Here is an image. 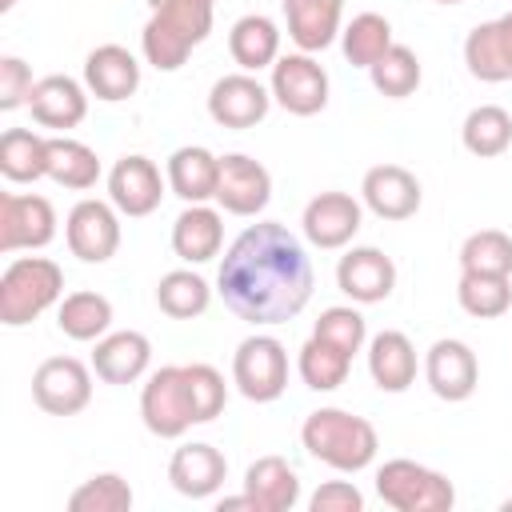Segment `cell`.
<instances>
[{
  "instance_id": "6da1fadb",
  "label": "cell",
  "mask_w": 512,
  "mask_h": 512,
  "mask_svg": "<svg viewBox=\"0 0 512 512\" xmlns=\"http://www.w3.org/2000/svg\"><path fill=\"white\" fill-rule=\"evenodd\" d=\"M312 260L304 244L276 220L248 224L224 252L216 288L248 324H284L312 300Z\"/></svg>"
},
{
  "instance_id": "7a4b0ae2",
  "label": "cell",
  "mask_w": 512,
  "mask_h": 512,
  "mask_svg": "<svg viewBox=\"0 0 512 512\" xmlns=\"http://www.w3.org/2000/svg\"><path fill=\"white\" fill-rule=\"evenodd\" d=\"M212 4L216 0H160L140 32V48L152 68L176 72L196 44L212 32Z\"/></svg>"
},
{
  "instance_id": "3957f363",
  "label": "cell",
  "mask_w": 512,
  "mask_h": 512,
  "mask_svg": "<svg viewBox=\"0 0 512 512\" xmlns=\"http://www.w3.org/2000/svg\"><path fill=\"white\" fill-rule=\"evenodd\" d=\"M300 444L308 448V456L324 460L336 472H360L376 460V428L364 416H352L344 408H316L308 412L304 428H300Z\"/></svg>"
},
{
  "instance_id": "277c9868",
  "label": "cell",
  "mask_w": 512,
  "mask_h": 512,
  "mask_svg": "<svg viewBox=\"0 0 512 512\" xmlns=\"http://www.w3.org/2000/svg\"><path fill=\"white\" fill-rule=\"evenodd\" d=\"M64 292V272L48 256H20L0 276V324H32Z\"/></svg>"
},
{
  "instance_id": "5b68a950",
  "label": "cell",
  "mask_w": 512,
  "mask_h": 512,
  "mask_svg": "<svg viewBox=\"0 0 512 512\" xmlns=\"http://www.w3.org/2000/svg\"><path fill=\"white\" fill-rule=\"evenodd\" d=\"M376 492L396 512H448L456 504V488L444 472L424 468L416 460H388L376 472Z\"/></svg>"
},
{
  "instance_id": "8992f818",
  "label": "cell",
  "mask_w": 512,
  "mask_h": 512,
  "mask_svg": "<svg viewBox=\"0 0 512 512\" xmlns=\"http://www.w3.org/2000/svg\"><path fill=\"white\" fill-rule=\"evenodd\" d=\"M232 384L244 400L268 404L288 388V352L276 336H248L232 356Z\"/></svg>"
},
{
  "instance_id": "52a82bcc",
  "label": "cell",
  "mask_w": 512,
  "mask_h": 512,
  "mask_svg": "<svg viewBox=\"0 0 512 512\" xmlns=\"http://www.w3.org/2000/svg\"><path fill=\"white\" fill-rule=\"evenodd\" d=\"M140 416H144V428L160 440H176L196 424L188 384H184V364H164L148 376L140 392Z\"/></svg>"
},
{
  "instance_id": "ba28073f",
  "label": "cell",
  "mask_w": 512,
  "mask_h": 512,
  "mask_svg": "<svg viewBox=\"0 0 512 512\" xmlns=\"http://www.w3.org/2000/svg\"><path fill=\"white\" fill-rule=\"evenodd\" d=\"M32 400L48 416H76L92 400V372L76 356H48L32 372Z\"/></svg>"
},
{
  "instance_id": "9c48e42d",
  "label": "cell",
  "mask_w": 512,
  "mask_h": 512,
  "mask_svg": "<svg viewBox=\"0 0 512 512\" xmlns=\"http://www.w3.org/2000/svg\"><path fill=\"white\" fill-rule=\"evenodd\" d=\"M272 100L292 116H316L328 104V72L312 52H292L272 64Z\"/></svg>"
},
{
  "instance_id": "30bf717a",
  "label": "cell",
  "mask_w": 512,
  "mask_h": 512,
  "mask_svg": "<svg viewBox=\"0 0 512 512\" xmlns=\"http://www.w3.org/2000/svg\"><path fill=\"white\" fill-rule=\"evenodd\" d=\"M56 236V208L44 196H20L4 192L0 196V252H20V248H44Z\"/></svg>"
},
{
  "instance_id": "8fae6325",
  "label": "cell",
  "mask_w": 512,
  "mask_h": 512,
  "mask_svg": "<svg viewBox=\"0 0 512 512\" xmlns=\"http://www.w3.org/2000/svg\"><path fill=\"white\" fill-rule=\"evenodd\" d=\"M272 200V176L260 160L244 152L220 156V180H216V204L232 216H256Z\"/></svg>"
},
{
  "instance_id": "7c38bea8",
  "label": "cell",
  "mask_w": 512,
  "mask_h": 512,
  "mask_svg": "<svg viewBox=\"0 0 512 512\" xmlns=\"http://www.w3.org/2000/svg\"><path fill=\"white\" fill-rule=\"evenodd\" d=\"M272 88H264L252 72H232L220 76L208 92V116L220 128H256L268 116Z\"/></svg>"
},
{
  "instance_id": "4fadbf2b",
  "label": "cell",
  "mask_w": 512,
  "mask_h": 512,
  "mask_svg": "<svg viewBox=\"0 0 512 512\" xmlns=\"http://www.w3.org/2000/svg\"><path fill=\"white\" fill-rule=\"evenodd\" d=\"M64 236H68L72 256H80L84 264H104V260L116 256V248H120L116 204H104V200H80V204L68 212Z\"/></svg>"
},
{
  "instance_id": "5bb4252c",
  "label": "cell",
  "mask_w": 512,
  "mask_h": 512,
  "mask_svg": "<svg viewBox=\"0 0 512 512\" xmlns=\"http://www.w3.org/2000/svg\"><path fill=\"white\" fill-rule=\"evenodd\" d=\"M336 284H340V292H344L348 300H356V304H380V300H388L392 288H396V264H392L388 252L364 244V248H352V252L340 256V264H336Z\"/></svg>"
},
{
  "instance_id": "9a60e30c",
  "label": "cell",
  "mask_w": 512,
  "mask_h": 512,
  "mask_svg": "<svg viewBox=\"0 0 512 512\" xmlns=\"http://www.w3.org/2000/svg\"><path fill=\"white\" fill-rule=\"evenodd\" d=\"M108 196L124 216H148L164 200V176L148 156H120L108 172Z\"/></svg>"
},
{
  "instance_id": "2e32d148",
  "label": "cell",
  "mask_w": 512,
  "mask_h": 512,
  "mask_svg": "<svg viewBox=\"0 0 512 512\" xmlns=\"http://www.w3.org/2000/svg\"><path fill=\"white\" fill-rule=\"evenodd\" d=\"M424 376H428V388L456 404V400H468L480 384V364H476V352L464 344V340H436L424 356Z\"/></svg>"
},
{
  "instance_id": "e0dca14e",
  "label": "cell",
  "mask_w": 512,
  "mask_h": 512,
  "mask_svg": "<svg viewBox=\"0 0 512 512\" xmlns=\"http://www.w3.org/2000/svg\"><path fill=\"white\" fill-rule=\"evenodd\" d=\"M360 196L380 220H408L420 208V180L400 164H376L364 172Z\"/></svg>"
},
{
  "instance_id": "ac0fdd59",
  "label": "cell",
  "mask_w": 512,
  "mask_h": 512,
  "mask_svg": "<svg viewBox=\"0 0 512 512\" xmlns=\"http://www.w3.org/2000/svg\"><path fill=\"white\" fill-rule=\"evenodd\" d=\"M304 236L316 248H344L360 232V204L348 192H320L304 204Z\"/></svg>"
},
{
  "instance_id": "d6986e66",
  "label": "cell",
  "mask_w": 512,
  "mask_h": 512,
  "mask_svg": "<svg viewBox=\"0 0 512 512\" xmlns=\"http://www.w3.org/2000/svg\"><path fill=\"white\" fill-rule=\"evenodd\" d=\"M464 64L484 84L512 80V12H504L500 20L476 24L468 32V40H464Z\"/></svg>"
},
{
  "instance_id": "ffe728a7",
  "label": "cell",
  "mask_w": 512,
  "mask_h": 512,
  "mask_svg": "<svg viewBox=\"0 0 512 512\" xmlns=\"http://www.w3.org/2000/svg\"><path fill=\"white\" fill-rule=\"evenodd\" d=\"M84 84H88V92L96 100H108V104L128 100L140 88V64H136V56L128 48L100 44L84 60Z\"/></svg>"
},
{
  "instance_id": "44dd1931",
  "label": "cell",
  "mask_w": 512,
  "mask_h": 512,
  "mask_svg": "<svg viewBox=\"0 0 512 512\" xmlns=\"http://www.w3.org/2000/svg\"><path fill=\"white\" fill-rule=\"evenodd\" d=\"M148 360H152V344L144 332H108L96 340V352H92V372L104 380V384H136L144 372H148Z\"/></svg>"
},
{
  "instance_id": "7402d4cb",
  "label": "cell",
  "mask_w": 512,
  "mask_h": 512,
  "mask_svg": "<svg viewBox=\"0 0 512 512\" xmlns=\"http://www.w3.org/2000/svg\"><path fill=\"white\" fill-rule=\"evenodd\" d=\"M228 476V460L220 448L212 444H184L172 452L168 460V480L180 496H192V500H204L212 496Z\"/></svg>"
},
{
  "instance_id": "603a6c76",
  "label": "cell",
  "mask_w": 512,
  "mask_h": 512,
  "mask_svg": "<svg viewBox=\"0 0 512 512\" xmlns=\"http://www.w3.org/2000/svg\"><path fill=\"white\" fill-rule=\"evenodd\" d=\"M28 108H32V120L44 124V128H56V132H68L76 128L84 116H88V96L84 88L72 80V76H44L36 80L32 96H28Z\"/></svg>"
},
{
  "instance_id": "cb8c5ba5",
  "label": "cell",
  "mask_w": 512,
  "mask_h": 512,
  "mask_svg": "<svg viewBox=\"0 0 512 512\" xmlns=\"http://www.w3.org/2000/svg\"><path fill=\"white\" fill-rule=\"evenodd\" d=\"M224 244V220L216 208L208 204H188L176 224H172V252L184 264H208L212 256H220Z\"/></svg>"
},
{
  "instance_id": "d4e9b609",
  "label": "cell",
  "mask_w": 512,
  "mask_h": 512,
  "mask_svg": "<svg viewBox=\"0 0 512 512\" xmlns=\"http://www.w3.org/2000/svg\"><path fill=\"white\" fill-rule=\"evenodd\" d=\"M344 0H284L288 36L300 52H320L340 36Z\"/></svg>"
},
{
  "instance_id": "484cf974",
  "label": "cell",
  "mask_w": 512,
  "mask_h": 512,
  "mask_svg": "<svg viewBox=\"0 0 512 512\" xmlns=\"http://www.w3.org/2000/svg\"><path fill=\"white\" fill-rule=\"evenodd\" d=\"M216 180H220V156H212L208 148L184 144L168 156V188L184 204L216 200Z\"/></svg>"
},
{
  "instance_id": "4316f807",
  "label": "cell",
  "mask_w": 512,
  "mask_h": 512,
  "mask_svg": "<svg viewBox=\"0 0 512 512\" xmlns=\"http://www.w3.org/2000/svg\"><path fill=\"white\" fill-rule=\"evenodd\" d=\"M368 372L380 392H404L416 380V348L404 332H376L368 344Z\"/></svg>"
},
{
  "instance_id": "83f0119b",
  "label": "cell",
  "mask_w": 512,
  "mask_h": 512,
  "mask_svg": "<svg viewBox=\"0 0 512 512\" xmlns=\"http://www.w3.org/2000/svg\"><path fill=\"white\" fill-rule=\"evenodd\" d=\"M244 492H252L264 512H288L300 500V476L284 456H260L244 472Z\"/></svg>"
},
{
  "instance_id": "f1b7e54d",
  "label": "cell",
  "mask_w": 512,
  "mask_h": 512,
  "mask_svg": "<svg viewBox=\"0 0 512 512\" xmlns=\"http://www.w3.org/2000/svg\"><path fill=\"white\" fill-rule=\"evenodd\" d=\"M228 52L232 60L244 68V72H260V68H272L280 60V28L260 16V12H248L232 24L228 32Z\"/></svg>"
},
{
  "instance_id": "f546056e",
  "label": "cell",
  "mask_w": 512,
  "mask_h": 512,
  "mask_svg": "<svg viewBox=\"0 0 512 512\" xmlns=\"http://www.w3.org/2000/svg\"><path fill=\"white\" fill-rule=\"evenodd\" d=\"M0 172L12 184H32L48 176V140L28 128H8L0 136Z\"/></svg>"
},
{
  "instance_id": "4dcf8cb0",
  "label": "cell",
  "mask_w": 512,
  "mask_h": 512,
  "mask_svg": "<svg viewBox=\"0 0 512 512\" xmlns=\"http://www.w3.org/2000/svg\"><path fill=\"white\" fill-rule=\"evenodd\" d=\"M48 180H56L60 188L84 192L100 180V160L88 144L72 136H48Z\"/></svg>"
},
{
  "instance_id": "1f68e13d",
  "label": "cell",
  "mask_w": 512,
  "mask_h": 512,
  "mask_svg": "<svg viewBox=\"0 0 512 512\" xmlns=\"http://www.w3.org/2000/svg\"><path fill=\"white\" fill-rule=\"evenodd\" d=\"M156 304H160V312L172 316V320H192V316H204V312H208L212 288H208V280H204L200 272L176 268V272L160 276V284H156Z\"/></svg>"
},
{
  "instance_id": "d6a6232c",
  "label": "cell",
  "mask_w": 512,
  "mask_h": 512,
  "mask_svg": "<svg viewBox=\"0 0 512 512\" xmlns=\"http://www.w3.org/2000/svg\"><path fill=\"white\" fill-rule=\"evenodd\" d=\"M56 324L68 340H100L112 324V304L100 292H68L56 308Z\"/></svg>"
},
{
  "instance_id": "836d02e7",
  "label": "cell",
  "mask_w": 512,
  "mask_h": 512,
  "mask_svg": "<svg viewBox=\"0 0 512 512\" xmlns=\"http://www.w3.org/2000/svg\"><path fill=\"white\" fill-rule=\"evenodd\" d=\"M460 140L472 156L488 160V156H500L508 152L512 144V116L500 108V104H480L464 116V128H460Z\"/></svg>"
},
{
  "instance_id": "e575fe53",
  "label": "cell",
  "mask_w": 512,
  "mask_h": 512,
  "mask_svg": "<svg viewBox=\"0 0 512 512\" xmlns=\"http://www.w3.org/2000/svg\"><path fill=\"white\" fill-rule=\"evenodd\" d=\"M300 380L312 388V392H332L348 380V368H352V356L340 352L336 344L320 340V336H308L304 348H300Z\"/></svg>"
},
{
  "instance_id": "d590c367",
  "label": "cell",
  "mask_w": 512,
  "mask_h": 512,
  "mask_svg": "<svg viewBox=\"0 0 512 512\" xmlns=\"http://www.w3.org/2000/svg\"><path fill=\"white\" fill-rule=\"evenodd\" d=\"M340 44H344L348 64L372 68L396 40H392V24H388L380 12H360V16H352V24L340 32Z\"/></svg>"
},
{
  "instance_id": "8d00e7d4",
  "label": "cell",
  "mask_w": 512,
  "mask_h": 512,
  "mask_svg": "<svg viewBox=\"0 0 512 512\" xmlns=\"http://www.w3.org/2000/svg\"><path fill=\"white\" fill-rule=\"evenodd\" d=\"M456 300L476 320L504 316L512 308V280L508 276H484V272H460Z\"/></svg>"
},
{
  "instance_id": "74e56055",
  "label": "cell",
  "mask_w": 512,
  "mask_h": 512,
  "mask_svg": "<svg viewBox=\"0 0 512 512\" xmlns=\"http://www.w3.org/2000/svg\"><path fill=\"white\" fill-rule=\"evenodd\" d=\"M368 76H372V88H376L380 96L404 100V96H412V92L420 88V60H416V52H412L408 44H392V48L368 68Z\"/></svg>"
},
{
  "instance_id": "f35d334b",
  "label": "cell",
  "mask_w": 512,
  "mask_h": 512,
  "mask_svg": "<svg viewBox=\"0 0 512 512\" xmlns=\"http://www.w3.org/2000/svg\"><path fill=\"white\" fill-rule=\"evenodd\" d=\"M460 268L484 276H512V236L500 228H480L460 244Z\"/></svg>"
},
{
  "instance_id": "ab89813d",
  "label": "cell",
  "mask_w": 512,
  "mask_h": 512,
  "mask_svg": "<svg viewBox=\"0 0 512 512\" xmlns=\"http://www.w3.org/2000/svg\"><path fill=\"white\" fill-rule=\"evenodd\" d=\"M68 508H72V512H128V508H132V488H128L124 476L100 472V476H88V480L68 496Z\"/></svg>"
},
{
  "instance_id": "60d3db41",
  "label": "cell",
  "mask_w": 512,
  "mask_h": 512,
  "mask_svg": "<svg viewBox=\"0 0 512 512\" xmlns=\"http://www.w3.org/2000/svg\"><path fill=\"white\" fill-rule=\"evenodd\" d=\"M184 384H188V400H192V420L208 424L224 412L228 404V388L224 376L212 364H184Z\"/></svg>"
},
{
  "instance_id": "b9f144b4",
  "label": "cell",
  "mask_w": 512,
  "mask_h": 512,
  "mask_svg": "<svg viewBox=\"0 0 512 512\" xmlns=\"http://www.w3.org/2000/svg\"><path fill=\"white\" fill-rule=\"evenodd\" d=\"M312 336H320V340L336 344L340 352L356 356V352L364 348V340H368V324H364V316H360L356 308L336 304V308H324V312H320V320H316Z\"/></svg>"
},
{
  "instance_id": "7bdbcfd3",
  "label": "cell",
  "mask_w": 512,
  "mask_h": 512,
  "mask_svg": "<svg viewBox=\"0 0 512 512\" xmlns=\"http://www.w3.org/2000/svg\"><path fill=\"white\" fill-rule=\"evenodd\" d=\"M36 80H32V68L20 60V56H0V108L12 112L20 104H28Z\"/></svg>"
},
{
  "instance_id": "ee69618b",
  "label": "cell",
  "mask_w": 512,
  "mask_h": 512,
  "mask_svg": "<svg viewBox=\"0 0 512 512\" xmlns=\"http://www.w3.org/2000/svg\"><path fill=\"white\" fill-rule=\"evenodd\" d=\"M308 508H312V512H360V508H364V496H360V488L348 484V480H328V484H320V488L312 492Z\"/></svg>"
},
{
  "instance_id": "f6af8a7d",
  "label": "cell",
  "mask_w": 512,
  "mask_h": 512,
  "mask_svg": "<svg viewBox=\"0 0 512 512\" xmlns=\"http://www.w3.org/2000/svg\"><path fill=\"white\" fill-rule=\"evenodd\" d=\"M12 4H16V0H0V8H4V12H8V8H12Z\"/></svg>"
},
{
  "instance_id": "bcb514c9",
  "label": "cell",
  "mask_w": 512,
  "mask_h": 512,
  "mask_svg": "<svg viewBox=\"0 0 512 512\" xmlns=\"http://www.w3.org/2000/svg\"><path fill=\"white\" fill-rule=\"evenodd\" d=\"M436 4H464V0H436Z\"/></svg>"
},
{
  "instance_id": "7dc6e473",
  "label": "cell",
  "mask_w": 512,
  "mask_h": 512,
  "mask_svg": "<svg viewBox=\"0 0 512 512\" xmlns=\"http://www.w3.org/2000/svg\"><path fill=\"white\" fill-rule=\"evenodd\" d=\"M504 508H508V512H512V500H504Z\"/></svg>"
},
{
  "instance_id": "c3c4849f",
  "label": "cell",
  "mask_w": 512,
  "mask_h": 512,
  "mask_svg": "<svg viewBox=\"0 0 512 512\" xmlns=\"http://www.w3.org/2000/svg\"><path fill=\"white\" fill-rule=\"evenodd\" d=\"M156 4H160V0H148V8H156Z\"/></svg>"
}]
</instances>
